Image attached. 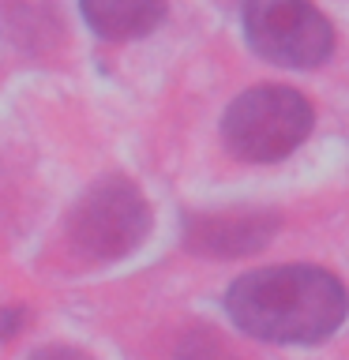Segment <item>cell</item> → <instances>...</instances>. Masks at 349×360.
I'll list each match as a JSON object with an SVG mask.
<instances>
[{"mask_svg":"<svg viewBox=\"0 0 349 360\" xmlns=\"http://www.w3.org/2000/svg\"><path fill=\"white\" fill-rule=\"evenodd\" d=\"M278 229V218L267 210H252V214H196L188 218V233L184 244L199 255H214V259H236L248 255L255 248H263L270 240V233Z\"/></svg>","mask_w":349,"mask_h":360,"instance_id":"cell-5","label":"cell"},{"mask_svg":"<svg viewBox=\"0 0 349 360\" xmlns=\"http://www.w3.org/2000/svg\"><path fill=\"white\" fill-rule=\"evenodd\" d=\"M312 131V105L293 86H252L229 101L222 139L241 162H278L293 154Z\"/></svg>","mask_w":349,"mask_h":360,"instance_id":"cell-2","label":"cell"},{"mask_svg":"<svg viewBox=\"0 0 349 360\" xmlns=\"http://www.w3.org/2000/svg\"><path fill=\"white\" fill-rule=\"evenodd\" d=\"M19 326H23V308H0V342L19 334Z\"/></svg>","mask_w":349,"mask_h":360,"instance_id":"cell-9","label":"cell"},{"mask_svg":"<svg viewBox=\"0 0 349 360\" xmlns=\"http://www.w3.org/2000/svg\"><path fill=\"white\" fill-rule=\"evenodd\" d=\"M173 360H233V356L225 353V345L214 342L210 334H188L184 342H180V349L173 353Z\"/></svg>","mask_w":349,"mask_h":360,"instance_id":"cell-7","label":"cell"},{"mask_svg":"<svg viewBox=\"0 0 349 360\" xmlns=\"http://www.w3.org/2000/svg\"><path fill=\"white\" fill-rule=\"evenodd\" d=\"M244 38L281 68H315L334 49L331 22L308 0H244Z\"/></svg>","mask_w":349,"mask_h":360,"instance_id":"cell-4","label":"cell"},{"mask_svg":"<svg viewBox=\"0 0 349 360\" xmlns=\"http://www.w3.org/2000/svg\"><path fill=\"white\" fill-rule=\"evenodd\" d=\"M225 311L259 342L315 345L345 323L349 292L331 270L319 266H263L233 281Z\"/></svg>","mask_w":349,"mask_h":360,"instance_id":"cell-1","label":"cell"},{"mask_svg":"<svg viewBox=\"0 0 349 360\" xmlns=\"http://www.w3.org/2000/svg\"><path fill=\"white\" fill-rule=\"evenodd\" d=\"M146 229H151V207L143 191L124 176L98 180L68 214V240L94 263H113L135 252Z\"/></svg>","mask_w":349,"mask_h":360,"instance_id":"cell-3","label":"cell"},{"mask_svg":"<svg viewBox=\"0 0 349 360\" xmlns=\"http://www.w3.org/2000/svg\"><path fill=\"white\" fill-rule=\"evenodd\" d=\"M87 27L106 41H135L165 19V0H79Z\"/></svg>","mask_w":349,"mask_h":360,"instance_id":"cell-6","label":"cell"},{"mask_svg":"<svg viewBox=\"0 0 349 360\" xmlns=\"http://www.w3.org/2000/svg\"><path fill=\"white\" fill-rule=\"evenodd\" d=\"M27 360H94V356L83 353V349H75V345H42V349H34Z\"/></svg>","mask_w":349,"mask_h":360,"instance_id":"cell-8","label":"cell"}]
</instances>
